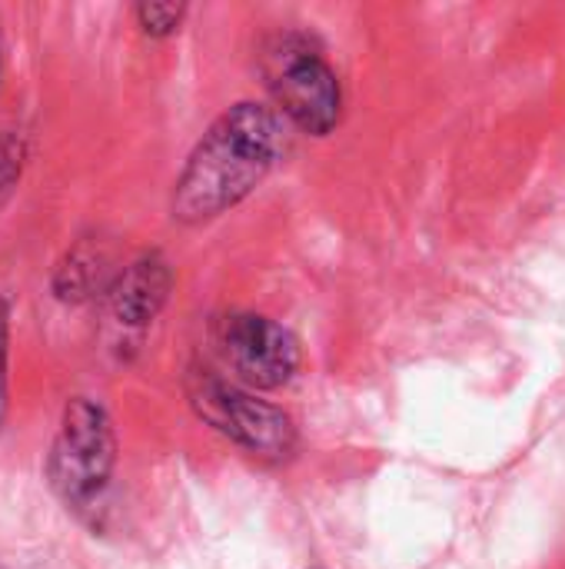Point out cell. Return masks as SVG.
I'll return each mask as SVG.
<instances>
[{"instance_id":"cell-1","label":"cell","mask_w":565,"mask_h":569,"mask_svg":"<svg viewBox=\"0 0 565 569\" xmlns=\"http://www.w3.org/2000/svg\"><path fill=\"white\" fill-rule=\"evenodd\" d=\"M290 123L266 100L226 107L190 150L170 190V217L180 227H206L236 210L286 153Z\"/></svg>"},{"instance_id":"cell-2","label":"cell","mask_w":565,"mask_h":569,"mask_svg":"<svg viewBox=\"0 0 565 569\" xmlns=\"http://www.w3.org/2000/svg\"><path fill=\"white\" fill-rule=\"evenodd\" d=\"M270 107L306 137H330L343 120V83L323 47L303 30H276L260 47Z\"/></svg>"},{"instance_id":"cell-3","label":"cell","mask_w":565,"mask_h":569,"mask_svg":"<svg viewBox=\"0 0 565 569\" xmlns=\"http://www.w3.org/2000/svg\"><path fill=\"white\" fill-rule=\"evenodd\" d=\"M183 393L190 410L213 433L260 463H286L300 447L293 417L260 393L233 383L223 370L200 363L190 367L183 377Z\"/></svg>"},{"instance_id":"cell-4","label":"cell","mask_w":565,"mask_h":569,"mask_svg":"<svg viewBox=\"0 0 565 569\" xmlns=\"http://www.w3.org/2000/svg\"><path fill=\"white\" fill-rule=\"evenodd\" d=\"M117 470V427L107 407L93 397H70L63 403L57 437L47 453V483L57 500L80 513L93 517L103 507Z\"/></svg>"},{"instance_id":"cell-5","label":"cell","mask_w":565,"mask_h":569,"mask_svg":"<svg viewBox=\"0 0 565 569\" xmlns=\"http://www.w3.org/2000/svg\"><path fill=\"white\" fill-rule=\"evenodd\" d=\"M213 347L223 360V373L253 393L290 387L303 367L300 340L283 323L253 310L223 313L213 323Z\"/></svg>"},{"instance_id":"cell-6","label":"cell","mask_w":565,"mask_h":569,"mask_svg":"<svg viewBox=\"0 0 565 569\" xmlns=\"http://www.w3.org/2000/svg\"><path fill=\"white\" fill-rule=\"evenodd\" d=\"M176 287L173 263L163 250H143L133 260H127L107 293V313L123 330L140 337L153 327V320L163 313Z\"/></svg>"},{"instance_id":"cell-7","label":"cell","mask_w":565,"mask_h":569,"mask_svg":"<svg viewBox=\"0 0 565 569\" xmlns=\"http://www.w3.org/2000/svg\"><path fill=\"white\" fill-rule=\"evenodd\" d=\"M120 260H117V247L110 237L90 230L83 237H77L63 257L57 260L53 267V277H50V290L60 303H70V307H83V303H93V300H107L117 273H120Z\"/></svg>"},{"instance_id":"cell-8","label":"cell","mask_w":565,"mask_h":569,"mask_svg":"<svg viewBox=\"0 0 565 569\" xmlns=\"http://www.w3.org/2000/svg\"><path fill=\"white\" fill-rule=\"evenodd\" d=\"M30 153H33V143L23 130H0V207L17 190L30 163Z\"/></svg>"},{"instance_id":"cell-9","label":"cell","mask_w":565,"mask_h":569,"mask_svg":"<svg viewBox=\"0 0 565 569\" xmlns=\"http://www.w3.org/2000/svg\"><path fill=\"white\" fill-rule=\"evenodd\" d=\"M186 13H190L186 3H137L133 7V20L150 40H167L180 33Z\"/></svg>"},{"instance_id":"cell-10","label":"cell","mask_w":565,"mask_h":569,"mask_svg":"<svg viewBox=\"0 0 565 569\" xmlns=\"http://www.w3.org/2000/svg\"><path fill=\"white\" fill-rule=\"evenodd\" d=\"M10 407V303L0 297V433Z\"/></svg>"},{"instance_id":"cell-11","label":"cell","mask_w":565,"mask_h":569,"mask_svg":"<svg viewBox=\"0 0 565 569\" xmlns=\"http://www.w3.org/2000/svg\"><path fill=\"white\" fill-rule=\"evenodd\" d=\"M0 83H3V43H0Z\"/></svg>"}]
</instances>
